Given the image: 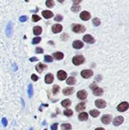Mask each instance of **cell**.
<instances>
[{
	"mask_svg": "<svg viewBox=\"0 0 129 130\" xmlns=\"http://www.w3.org/2000/svg\"><path fill=\"white\" fill-rule=\"evenodd\" d=\"M72 31L75 33H83L86 31V27L82 25H79V24H75L72 26Z\"/></svg>",
	"mask_w": 129,
	"mask_h": 130,
	"instance_id": "1",
	"label": "cell"
},
{
	"mask_svg": "<svg viewBox=\"0 0 129 130\" xmlns=\"http://www.w3.org/2000/svg\"><path fill=\"white\" fill-rule=\"evenodd\" d=\"M85 61V58L83 56H75L73 59L72 62L75 65H80L83 64Z\"/></svg>",
	"mask_w": 129,
	"mask_h": 130,
	"instance_id": "2",
	"label": "cell"
},
{
	"mask_svg": "<svg viewBox=\"0 0 129 130\" xmlns=\"http://www.w3.org/2000/svg\"><path fill=\"white\" fill-rule=\"evenodd\" d=\"M128 108H129V104L126 102V101L119 104L117 107V110L119 112H125Z\"/></svg>",
	"mask_w": 129,
	"mask_h": 130,
	"instance_id": "3",
	"label": "cell"
},
{
	"mask_svg": "<svg viewBox=\"0 0 129 130\" xmlns=\"http://www.w3.org/2000/svg\"><path fill=\"white\" fill-rule=\"evenodd\" d=\"M80 75H81V76H82L84 78H90V77L93 76V72L92 70L84 69V70H83V71H81Z\"/></svg>",
	"mask_w": 129,
	"mask_h": 130,
	"instance_id": "4",
	"label": "cell"
},
{
	"mask_svg": "<svg viewBox=\"0 0 129 130\" xmlns=\"http://www.w3.org/2000/svg\"><path fill=\"white\" fill-rule=\"evenodd\" d=\"M112 116L111 115H109V114H106V115H104L103 116V117L101 118V121L103 124L105 125H109V123H111L112 121Z\"/></svg>",
	"mask_w": 129,
	"mask_h": 130,
	"instance_id": "5",
	"label": "cell"
},
{
	"mask_svg": "<svg viewBox=\"0 0 129 130\" xmlns=\"http://www.w3.org/2000/svg\"><path fill=\"white\" fill-rule=\"evenodd\" d=\"M80 18L82 21H88L90 20V18H91V15H90V12H88L87 11H84L80 13Z\"/></svg>",
	"mask_w": 129,
	"mask_h": 130,
	"instance_id": "6",
	"label": "cell"
},
{
	"mask_svg": "<svg viewBox=\"0 0 129 130\" xmlns=\"http://www.w3.org/2000/svg\"><path fill=\"white\" fill-rule=\"evenodd\" d=\"M95 105L99 109H103L106 107V102L102 99H98L95 101Z\"/></svg>",
	"mask_w": 129,
	"mask_h": 130,
	"instance_id": "7",
	"label": "cell"
},
{
	"mask_svg": "<svg viewBox=\"0 0 129 130\" xmlns=\"http://www.w3.org/2000/svg\"><path fill=\"white\" fill-rule=\"evenodd\" d=\"M77 97L80 100H85L87 97V92L85 90H80L78 92Z\"/></svg>",
	"mask_w": 129,
	"mask_h": 130,
	"instance_id": "8",
	"label": "cell"
},
{
	"mask_svg": "<svg viewBox=\"0 0 129 130\" xmlns=\"http://www.w3.org/2000/svg\"><path fill=\"white\" fill-rule=\"evenodd\" d=\"M124 122V118L122 116H119V117H116L114 119H113V125L116 126H120L122 125Z\"/></svg>",
	"mask_w": 129,
	"mask_h": 130,
	"instance_id": "9",
	"label": "cell"
},
{
	"mask_svg": "<svg viewBox=\"0 0 129 130\" xmlns=\"http://www.w3.org/2000/svg\"><path fill=\"white\" fill-rule=\"evenodd\" d=\"M62 28L63 27L61 25H59V24H56V25H54L52 27V31L54 33H58L62 31Z\"/></svg>",
	"mask_w": 129,
	"mask_h": 130,
	"instance_id": "10",
	"label": "cell"
},
{
	"mask_svg": "<svg viewBox=\"0 0 129 130\" xmlns=\"http://www.w3.org/2000/svg\"><path fill=\"white\" fill-rule=\"evenodd\" d=\"M83 40L84 42L87 43H95V39L93 38V37H92L90 34H86L85 36H84Z\"/></svg>",
	"mask_w": 129,
	"mask_h": 130,
	"instance_id": "11",
	"label": "cell"
},
{
	"mask_svg": "<svg viewBox=\"0 0 129 130\" xmlns=\"http://www.w3.org/2000/svg\"><path fill=\"white\" fill-rule=\"evenodd\" d=\"M57 77H58L59 80L64 81L67 78V73L63 70H60L58 72V73H57Z\"/></svg>",
	"mask_w": 129,
	"mask_h": 130,
	"instance_id": "12",
	"label": "cell"
},
{
	"mask_svg": "<svg viewBox=\"0 0 129 130\" xmlns=\"http://www.w3.org/2000/svg\"><path fill=\"white\" fill-rule=\"evenodd\" d=\"M72 46L74 48V49L79 50V49H81L82 47H84V43L80 40H75L72 43Z\"/></svg>",
	"mask_w": 129,
	"mask_h": 130,
	"instance_id": "13",
	"label": "cell"
},
{
	"mask_svg": "<svg viewBox=\"0 0 129 130\" xmlns=\"http://www.w3.org/2000/svg\"><path fill=\"white\" fill-rule=\"evenodd\" d=\"M63 94L65 96H68V95H71L74 93V88H71V87H68V88H65L63 89Z\"/></svg>",
	"mask_w": 129,
	"mask_h": 130,
	"instance_id": "14",
	"label": "cell"
},
{
	"mask_svg": "<svg viewBox=\"0 0 129 130\" xmlns=\"http://www.w3.org/2000/svg\"><path fill=\"white\" fill-rule=\"evenodd\" d=\"M54 76L52 74H47L45 77V81L46 84H51L53 82Z\"/></svg>",
	"mask_w": 129,
	"mask_h": 130,
	"instance_id": "15",
	"label": "cell"
},
{
	"mask_svg": "<svg viewBox=\"0 0 129 130\" xmlns=\"http://www.w3.org/2000/svg\"><path fill=\"white\" fill-rule=\"evenodd\" d=\"M46 69V65L43 64V63H38L36 65V70L39 72V73H42L43 71Z\"/></svg>",
	"mask_w": 129,
	"mask_h": 130,
	"instance_id": "16",
	"label": "cell"
},
{
	"mask_svg": "<svg viewBox=\"0 0 129 130\" xmlns=\"http://www.w3.org/2000/svg\"><path fill=\"white\" fill-rule=\"evenodd\" d=\"M42 14H43V16L46 19H49V18H51L53 17V13L50 11H48V10L43 11L42 12Z\"/></svg>",
	"mask_w": 129,
	"mask_h": 130,
	"instance_id": "17",
	"label": "cell"
},
{
	"mask_svg": "<svg viewBox=\"0 0 129 130\" xmlns=\"http://www.w3.org/2000/svg\"><path fill=\"white\" fill-rule=\"evenodd\" d=\"M93 93L96 96H101L103 94V90L102 88H99V87H97V88L93 89Z\"/></svg>",
	"mask_w": 129,
	"mask_h": 130,
	"instance_id": "18",
	"label": "cell"
},
{
	"mask_svg": "<svg viewBox=\"0 0 129 130\" xmlns=\"http://www.w3.org/2000/svg\"><path fill=\"white\" fill-rule=\"evenodd\" d=\"M85 107H86V106H85V103L82 102V103L78 104L77 106H76L75 110H76V111L80 112V111H83V110H85Z\"/></svg>",
	"mask_w": 129,
	"mask_h": 130,
	"instance_id": "19",
	"label": "cell"
},
{
	"mask_svg": "<svg viewBox=\"0 0 129 130\" xmlns=\"http://www.w3.org/2000/svg\"><path fill=\"white\" fill-rule=\"evenodd\" d=\"M78 119L80 120V121H85L88 119V113L86 112H83L79 114L78 116Z\"/></svg>",
	"mask_w": 129,
	"mask_h": 130,
	"instance_id": "20",
	"label": "cell"
},
{
	"mask_svg": "<svg viewBox=\"0 0 129 130\" xmlns=\"http://www.w3.org/2000/svg\"><path fill=\"white\" fill-rule=\"evenodd\" d=\"M33 33H34L36 36H39L42 33V27L40 26H36L33 27Z\"/></svg>",
	"mask_w": 129,
	"mask_h": 130,
	"instance_id": "21",
	"label": "cell"
},
{
	"mask_svg": "<svg viewBox=\"0 0 129 130\" xmlns=\"http://www.w3.org/2000/svg\"><path fill=\"white\" fill-rule=\"evenodd\" d=\"M71 105V101L69 99H65L61 101V106L64 107H66V108L69 107Z\"/></svg>",
	"mask_w": 129,
	"mask_h": 130,
	"instance_id": "22",
	"label": "cell"
},
{
	"mask_svg": "<svg viewBox=\"0 0 129 130\" xmlns=\"http://www.w3.org/2000/svg\"><path fill=\"white\" fill-rule=\"evenodd\" d=\"M12 22L10 21L8 23V25H7V27H6V34L8 37L12 34Z\"/></svg>",
	"mask_w": 129,
	"mask_h": 130,
	"instance_id": "23",
	"label": "cell"
},
{
	"mask_svg": "<svg viewBox=\"0 0 129 130\" xmlns=\"http://www.w3.org/2000/svg\"><path fill=\"white\" fill-rule=\"evenodd\" d=\"M54 57H55V59H63V57H64V54L62 53V52H55V53L53 54Z\"/></svg>",
	"mask_w": 129,
	"mask_h": 130,
	"instance_id": "24",
	"label": "cell"
},
{
	"mask_svg": "<svg viewBox=\"0 0 129 130\" xmlns=\"http://www.w3.org/2000/svg\"><path fill=\"white\" fill-rule=\"evenodd\" d=\"M66 82L69 85H74L76 83V79L74 78V77H69V78L67 79Z\"/></svg>",
	"mask_w": 129,
	"mask_h": 130,
	"instance_id": "25",
	"label": "cell"
},
{
	"mask_svg": "<svg viewBox=\"0 0 129 130\" xmlns=\"http://www.w3.org/2000/svg\"><path fill=\"white\" fill-rule=\"evenodd\" d=\"M90 116H92L93 117L96 118L100 114V112L97 110H90Z\"/></svg>",
	"mask_w": 129,
	"mask_h": 130,
	"instance_id": "26",
	"label": "cell"
},
{
	"mask_svg": "<svg viewBox=\"0 0 129 130\" xmlns=\"http://www.w3.org/2000/svg\"><path fill=\"white\" fill-rule=\"evenodd\" d=\"M61 128L62 130H70L71 129V126L69 123H65L61 126Z\"/></svg>",
	"mask_w": 129,
	"mask_h": 130,
	"instance_id": "27",
	"label": "cell"
},
{
	"mask_svg": "<svg viewBox=\"0 0 129 130\" xmlns=\"http://www.w3.org/2000/svg\"><path fill=\"white\" fill-rule=\"evenodd\" d=\"M46 5L48 8H52L55 5V2L53 0H47L46 2Z\"/></svg>",
	"mask_w": 129,
	"mask_h": 130,
	"instance_id": "28",
	"label": "cell"
},
{
	"mask_svg": "<svg viewBox=\"0 0 129 130\" xmlns=\"http://www.w3.org/2000/svg\"><path fill=\"white\" fill-rule=\"evenodd\" d=\"M71 11L74 12H78V11H80V6H78V5H74V6L71 7Z\"/></svg>",
	"mask_w": 129,
	"mask_h": 130,
	"instance_id": "29",
	"label": "cell"
},
{
	"mask_svg": "<svg viewBox=\"0 0 129 130\" xmlns=\"http://www.w3.org/2000/svg\"><path fill=\"white\" fill-rule=\"evenodd\" d=\"M64 114L65 116H67V117H71V116H72V114H73V111L71 110L67 109V110H64Z\"/></svg>",
	"mask_w": 129,
	"mask_h": 130,
	"instance_id": "30",
	"label": "cell"
},
{
	"mask_svg": "<svg viewBox=\"0 0 129 130\" xmlns=\"http://www.w3.org/2000/svg\"><path fill=\"white\" fill-rule=\"evenodd\" d=\"M52 91H53V94H58V92L59 91V86L57 84H55L53 86V88H52Z\"/></svg>",
	"mask_w": 129,
	"mask_h": 130,
	"instance_id": "31",
	"label": "cell"
},
{
	"mask_svg": "<svg viewBox=\"0 0 129 130\" xmlns=\"http://www.w3.org/2000/svg\"><path fill=\"white\" fill-rule=\"evenodd\" d=\"M33 95V86L32 84H29L28 86V96L29 98H31Z\"/></svg>",
	"mask_w": 129,
	"mask_h": 130,
	"instance_id": "32",
	"label": "cell"
},
{
	"mask_svg": "<svg viewBox=\"0 0 129 130\" xmlns=\"http://www.w3.org/2000/svg\"><path fill=\"white\" fill-rule=\"evenodd\" d=\"M93 24L95 25V26H99L100 25V20L98 18H93Z\"/></svg>",
	"mask_w": 129,
	"mask_h": 130,
	"instance_id": "33",
	"label": "cell"
},
{
	"mask_svg": "<svg viewBox=\"0 0 129 130\" xmlns=\"http://www.w3.org/2000/svg\"><path fill=\"white\" fill-rule=\"evenodd\" d=\"M40 41H41V38L39 37H37L33 38L32 43H33V44H37V43H39Z\"/></svg>",
	"mask_w": 129,
	"mask_h": 130,
	"instance_id": "34",
	"label": "cell"
},
{
	"mask_svg": "<svg viewBox=\"0 0 129 130\" xmlns=\"http://www.w3.org/2000/svg\"><path fill=\"white\" fill-rule=\"evenodd\" d=\"M40 16H38L37 15V14H33V15L32 16V20L33 22H37V21H40Z\"/></svg>",
	"mask_w": 129,
	"mask_h": 130,
	"instance_id": "35",
	"label": "cell"
},
{
	"mask_svg": "<svg viewBox=\"0 0 129 130\" xmlns=\"http://www.w3.org/2000/svg\"><path fill=\"white\" fill-rule=\"evenodd\" d=\"M44 59H45V61L47 62H52V61H53V59H52V57L50 56H45Z\"/></svg>",
	"mask_w": 129,
	"mask_h": 130,
	"instance_id": "36",
	"label": "cell"
},
{
	"mask_svg": "<svg viewBox=\"0 0 129 130\" xmlns=\"http://www.w3.org/2000/svg\"><path fill=\"white\" fill-rule=\"evenodd\" d=\"M61 39L62 40L65 41V40H67L68 39V35L67 34V33H63V34L61 36Z\"/></svg>",
	"mask_w": 129,
	"mask_h": 130,
	"instance_id": "37",
	"label": "cell"
},
{
	"mask_svg": "<svg viewBox=\"0 0 129 130\" xmlns=\"http://www.w3.org/2000/svg\"><path fill=\"white\" fill-rule=\"evenodd\" d=\"M63 19V17L61 16V15H60V14H58V15H56L55 16V20L56 21H61V20Z\"/></svg>",
	"mask_w": 129,
	"mask_h": 130,
	"instance_id": "38",
	"label": "cell"
},
{
	"mask_svg": "<svg viewBox=\"0 0 129 130\" xmlns=\"http://www.w3.org/2000/svg\"><path fill=\"white\" fill-rule=\"evenodd\" d=\"M27 20V16H21V17H20V18H19V21H20L21 22H25V21H26Z\"/></svg>",
	"mask_w": 129,
	"mask_h": 130,
	"instance_id": "39",
	"label": "cell"
},
{
	"mask_svg": "<svg viewBox=\"0 0 129 130\" xmlns=\"http://www.w3.org/2000/svg\"><path fill=\"white\" fill-rule=\"evenodd\" d=\"M36 52H37V53H43V50L42 48H40V47H38V48H37V50H36Z\"/></svg>",
	"mask_w": 129,
	"mask_h": 130,
	"instance_id": "40",
	"label": "cell"
},
{
	"mask_svg": "<svg viewBox=\"0 0 129 130\" xmlns=\"http://www.w3.org/2000/svg\"><path fill=\"white\" fill-rule=\"evenodd\" d=\"M57 128H58V123H54V124L51 126V129H52V130H56Z\"/></svg>",
	"mask_w": 129,
	"mask_h": 130,
	"instance_id": "41",
	"label": "cell"
},
{
	"mask_svg": "<svg viewBox=\"0 0 129 130\" xmlns=\"http://www.w3.org/2000/svg\"><path fill=\"white\" fill-rule=\"evenodd\" d=\"M31 79H32L33 81H37L38 80V77H37L36 75L33 74V75H31Z\"/></svg>",
	"mask_w": 129,
	"mask_h": 130,
	"instance_id": "42",
	"label": "cell"
},
{
	"mask_svg": "<svg viewBox=\"0 0 129 130\" xmlns=\"http://www.w3.org/2000/svg\"><path fill=\"white\" fill-rule=\"evenodd\" d=\"M2 124H3V126H4L5 127L7 126V120H6V118H3V119H2Z\"/></svg>",
	"mask_w": 129,
	"mask_h": 130,
	"instance_id": "43",
	"label": "cell"
},
{
	"mask_svg": "<svg viewBox=\"0 0 129 130\" xmlns=\"http://www.w3.org/2000/svg\"><path fill=\"white\" fill-rule=\"evenodd\" d=\"M30 61L31 62H35V61H38V59L37 57H31L30 59Z\"/></svg>",
	"mask_w": 129,
	"mask_h": 130,
	"instance_id": "44",
	"label": "cell"
},
{
	"mask_svg": "<svg viewBox=\"0 0 129 130\" xmlns=\"http://www.w3.org/2000/svg\"><path fill=\"white\" fill-rule=\"evenodd\" d=\"M97 84H96V83H93L91 85H90V88H92V89H94L95 88H97Z\"/></svg>",
	"mask_w": 129,
	"mask_h": 130,
	"instance_id": "45",
	"label": "cell"
},
{
	"mask_svg": "<svg viewBox=\"0 0 129 130\" xmlns=\"http://www.w3.org/2000/svg\"><path fill=\"white\" fill-rule=\"evenodd\" d=\"M80 2H81V1H74V5H78Z\"/></svg>",
	"mask_w": 129,
	"mask_h": 130,
	"instance_id": "46",
	"label": "cell"
},
{
	"mask_svg": "<svg viewBox=\"0 0 129 130\" xmlns=\"http://www.w3.org/2000/svg\"><path fill=\"white\" fill-rule=\"evenodd\" d=\"M95 130H105L103 128H97V129H96Z\"/></svg>",
	"mask_w": 129,
	"mask_h": 130,
	"instance_id": "47",
	"label": "cell"
},
{
	"mask_svg": "<svg viewBox=\"0 0 129 130\" xmlns=\"http://www.w3.org/2000/svg\"><path fill=\"white\" fill-rule=\"evenodd\" d=\"M44 130H47V129H44Z\"/></svg>",
	"mask_w": 129,
	"mask_h": 130,
	"instance_id": "48",
	"label": "cell"
}]
</instances>
